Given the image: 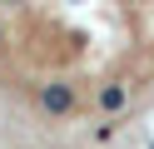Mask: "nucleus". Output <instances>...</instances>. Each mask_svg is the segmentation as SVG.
Masks as SVG:
<instances>
[{"label":"nucleus","instance_id":"2","mask_svg":"<svg viewBox=\"0 0 154 149\" xmlns=\"http://www.w3.org/2000/svg\"><path fill=\"white\" fill-rule=\"evenodd\" d=\"M100 104H104V109H119V104H124V85H109V89L100 95Z\"/></svg>","mask_w":154,"mask_h":149},{"label":"nucleus","instance_id":"1","mask_svg":"<svg viewBox=\"0 0 154 149\" xmlns=\"http://www.w3.org/2000/svg\"><path fill=\"white\" fill-rule=\"evenodd\" d=\"M40 99H45V109H50V114H65V109L75 104V95H70L65 85H45V89H40Z\"/></svg>","mask_w":154,"mask_h":149}]
</instances>
